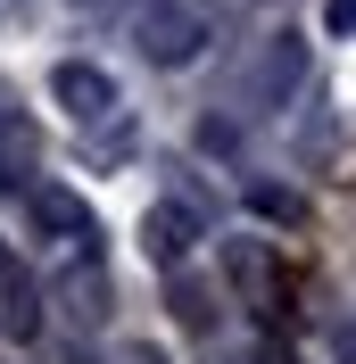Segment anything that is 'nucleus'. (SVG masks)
I'll list each match as a JSON object with an SVG mask.
<instances>
[{"label":"nucleus","mask_w":356,"mask_h":364,"mask_svg":"<svg viewBox=\"0 0 356 364\" xmlns=\"http://www.w3.org/2000/svg\"><path fill=\"white\" fill-rule=\"evenodd\" d=\"M133 42L150 67H191L207 50V25L191 0H133Z\"/></svg>","instance_id":"f257e3e1"},{"label":"nucleus","mask_w":356,"mask_h":364,"mask_svg":"<svg viewBox=\"0 0 356 364\" xmlns=\"http://www.w3.org/2000/svg\"><path fill=\"white\" fill-rule=\"evenodd\" d=\"M332 356H340V364H356V331H340V323H332Z\"/></svg>","instance_id":"9b49d317"},{"label":"nucleus","mask_w":356,"mask_h":364,"mask_svg":"<svg viewBox=\"0 0 356 364\" xmlns=\"http://www.w3.org/2000/svg\"><path fill=\"white\" fill-rule=\"evenodd\" d=\"M323 25H332V33H356V0H332V9H323Z\"/></svg>","instance_id":"9d476101"},{"label":"nucleus","mask_w":356,"mask_h":364,"mask_svg":"<svg viewBox=\"0 0 356 364\" xmlns=\"http://www.w3.org/2000/svg\"><path fill=\"white\" fill-rule=\"evenodd\" d=\"M50 100H58V108L75 116V124H100V116L116 108V83L100 67H83V58H67V67L50 75Z\"/></svg>","instance_id":"39448f33"},{"label":"nucleus","mask_w":356,"mask_h":364,"mask_svg":"<svg viewBox=\"0 0 356 364\" xmlns=\"http://www.w3.org/2000/svg\"><path fill=\"white\" fill-rule=\"evenodd\" d=\"M141 249H150V265H166V273H174L182 257L199 249V215H191L182 199H157L150 215H141Z\"/></svg>","instance_id":"7ed1b4c3"},{"label":"nucleus","mask_w":356,"mask_h":364,"mask_svg":"<svg viewBox=\"0 0 356 364\" xmlns=\"http://www.w3.org/2000/svg\"><path fill=\"white\" fill-rule=\"evenodd\" d=\"M58 306H67L75 323H100V315H108V273L91 265V249H75L67 282H58Z\"/></svg>","instance_id":"0eeeda50"},{"label":"nucleus","mask_w":356,"mask_h":364,"mask_svg":"<svg viewBox=\"0 0 356 364\" xmlns=\"http://www.w3.org/2000/svg\"><path fill=\"white\" fill-rule=\"evenodd\" d=\"M248 207L273 215V224H298V199H290V191H248Z\"/></svg>","instance_id":"1a4fd4ad"},{"label":"nucleus","mask_w":356,"mask_h":364,"mask_svg":"<svg viewBox=\"0 0 356 364\" xmlns=\"http://www.w3.org/2000/svg\"><path fill=\"white\" fill-rule=\"evenodd\" d=\"M174 323H191V331H216V298H207L199 282H174Z\"/></svg>","instance_id":"6e6552de"},{"label":"nucleus","mask_w":356,"mask_h":364,"mask_svg":"<svg viewBox=\"0 0 356 364\" xmlns=\"http://www.w3.org/2000/svg\"><path fill=\"white\" fill-rule=\"evenodd\" d=\"M0 331H9V340H33V331H42V290H33V273L17 265L9 240H0Z\"/></svg>","instance_id":"423d86ee"},{"label":"nucleus","mask_w":356,"mask_h":364,"mask_svg":"<svg viewBox=\"0 0 356 364\" xmlns=\"http://www.w3.org/2000/svg\"><path fill=\"white\" fill-rule=\"evenodd\" d=\"M298 83H307V33H273L266 58L248 67V100H257V108H282Z\"/></svg>","instance_id":"f03ea898"},{"label":"nucleus","mask_w":356,"mask_h":364,"mask_svg":"<svg viewBox=\"0 0 356 364\" xmlns=\"http://www.w3.org/2000/svg\"><path fill=\"white\" fill-rule=\"evenodd\" d=\"M25 207H33V224H42L50 240H67V249H91V240H100L91 207L75 199V191H58V182H33V191H25Z\"/></svg>","instance_id":"20e7f679"},{"label":"nucleus","mask_w":356,"mask_h":364,"mask_svg":"<svg viewBox=\"0 0 356 364\" xmlns=\"http://www.w3.org/2000/svg\"><path fill=\"white\" fill-rule=\"evenodd\" d=\"M125 364H166V356H157V348H133V356H125Z\"/></svg>","instance_id":"f8f14e48"}]
</instances>
